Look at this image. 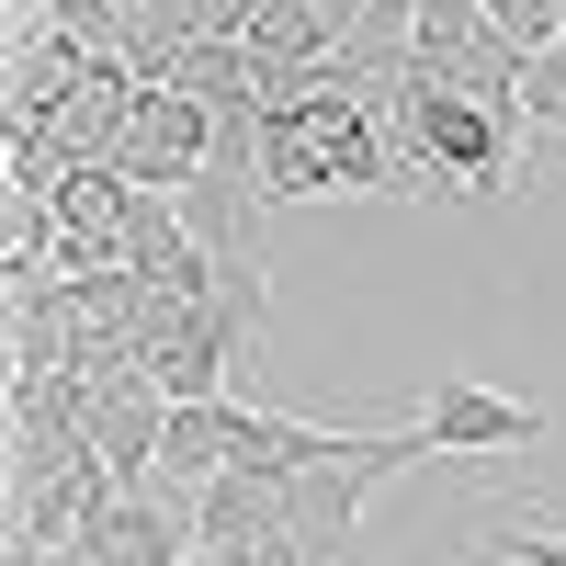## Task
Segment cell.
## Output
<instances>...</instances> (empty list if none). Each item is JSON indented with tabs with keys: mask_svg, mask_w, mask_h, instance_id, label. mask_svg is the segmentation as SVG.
Returning a JSON list of instances; mask_svg holds the SVG:
<instances>
[{
	"mask_svg": "<svg viewBox=\"0 0 566 566\" xmlns=\"http://www.w3.org/2000/svg\"><path fill=\"white\" fill-rule=\"evenodd\" d=\"M386 136L408 159V205H499L533 181V114L488 103V91H453V80H408Z\"/></svg>",
	"mask_w": 566,
	"mask_h": 566,
	"instance_id": "obj_1",
	"label": "cell"
},
{
	"mask_svg": "<svg viewBox=\"0 0 566 566\" xmlns=\"http://www.w3.org/2000/svg\"><path fill=\"white\" fill-rule=\"evenodd\" d=\"M419 431H431V453H442V464H488V453L544 442V408H533V397L476 386L464 363H442V374H431V397H419Z\"/></svg>",
	"mask_w": 566,
	"mask_h": 566,
	"instance_id": "obj_2",
	"label": "cell"
},
{
	"mask_svg": "<svg viewBox=\"0 0 566 566\" xmlns=\"http://www.w3.org/2000/svg\"><path fill=\"white\" fill-rule=\"evenodd\" d=\"M205 159H216V103H193V91L148 80V91H136V114H125V136H114V170L148 181V193H181Z\"/></svg>",
	"mask_w": 566,
	"mask_h": 566,
	"instance_id": "obj_3",
	"label": "cell"
},
{
	"mask_svg": "<svg viewBox=\"0 0 566 566\" xmlns=\"http://www.w3.org/2000/svg\"><path fill=\"white\" fill-rule=\"evenodd\" d=\"M181 555H193V510L170 499V476L159 488H114L103 522L80 533V566H181Z\"/></svg>",
	"mask_w": 566,
	"mask_h": 566,
	"instance_id": "obj_4",
	"label": "cell"
},
{
	"mask_svg": "<svg viewBox=\"0 0 566 566\" xmlns=\"http://www.w3.org/2000/svg\"><path fill=\"white\" fill-rule=\"evenodd\" d=\"M488 23H499L510 45H533V57H544V45L566 34V0H488Z\"/></svg>",
	"mask_w": 566,
	"mask_h": 566,
	"instance_id": "obj_5",
	"label": "cell"
},
{
	"mask_svg": "<svg viewBox=\"0 0 566 566\" xmlns=\"http://www.w3.org/2000/svg\"><path fill=\"white\" fill-rule=\"evenodd\" d=\"M476 555H499V566H566V533H488Z\"/></svg>",
	"mask_w": 566,
	"mask_h": 566,
	"instance_id": "obj_6",
	"label": "cell"
},
{
	"mask_svg": "<svg viewBox=\"0 0 566 566\" xmlns=\"http://www.w3.org/2000/svg\"><path fill=\"white\" fill-rule=\"evenodd\" d=\"M181 566H216V555H205V544H193V555H181Z\"/></svg>",
	"mask_w": 566,
	"mask_h": 566,
	"instance_id": "obj_7",
	"label": "cell"
},
{
	"mask_svg": "<svg viewBox=\"0 0 566 566\" xmlns=\"http://www.w3.org/2000/svg\"><path fill=\"white\" fill-rule=\"evenodd\" d=\"M340 566H374V555H340Z\"/></svg>",
	"mask_w": 566,
	"mask_h": 566,
	"instance_id": "obj_8",
	"label": "cell"
}]
</instances>
